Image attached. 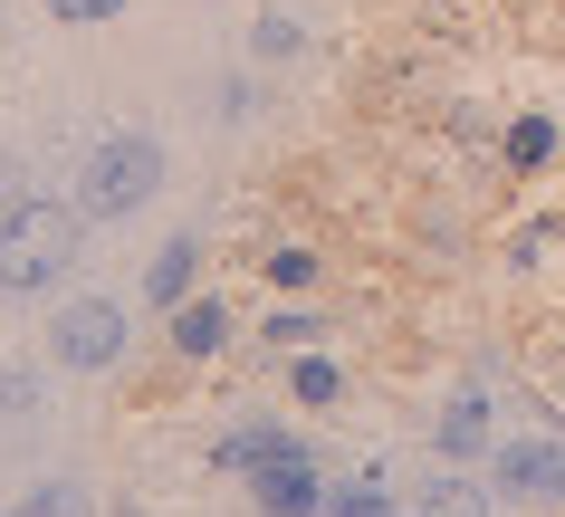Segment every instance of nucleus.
Masks as SVG:
<instances>
[{
  "label": "nucleus",
  "mask_w": 565,
  "mask_h": 517,
  "mask_svg": "<svg viewBox=\"0 0 565 517\" xmlns=\"http://www.w3.org/2000/svg\"><path fill=\"white\" fill-rule=\"evenodd\" d=\"M49 355H58L67 374H106L125 355V306L116 298H67L58 316H49Z\"/></svg>",
  "instance_id": "3"
},
{
  "label": "nucleus",
  "mask_w": 565,
  "mask_h": 517,
  "mask_svg": "<svg viewBox=\"0 0 565 517\" xmlns=\"http://www.w3.org/2000/svg\"><path fill=\"white\" fill-rule=\"evenodd\" d=\"M10 517H87V488H67V480H49V488H30Z\"/></svg>",
  "instance_id": "10"
},
{
  "label": "nucleus",
  "mask_w": 565,
  "mask_h": 517,
  "mask_svg": "<svg viewBox=\"0 0 565 517\" xmlns=\"http://www.w3.org/2000/svg\"><path fill=\"white\" fill-rule=\"evenodd\" d=\"M508 488H527V498H565V441H527V451H508Z\"/></svg>",
  "instance_id": "6"
},
{
  "label": "nucleus",
  "mask_w": 565,
  "mask_h": 517,
  "mask_svg": "<svg viewBox=\"0 0 565 517\" xmlns=\"http://www.w3.org/2000/svg\"><path fill=\"white\" fill-rule=\"evenodd\" d=\"M125 0H49V20H67V30H96V20H116Z\"/></svg>",
  "instance_id": "11"
},
{
  "label": "nucleus",
  "mask_w": 565,
  "mask_h": 517,
  "mask_svg": "<svg viewBox=\"0 0 565 517\" xmlns=\"http://www.w3.org/2000/svg\"><path fill=\"white\" fill-rule=\"evenodd\" d=\"M173 345H182V355H221V345H231V316H221L211 298H192L173 316Z\"/></svg>",
  "instance_id": "7"
},
{
  "label": "nucleus",
  "mask_w": 565,
  "mask_h": 517,
  "mask_svg": "<svg viewBox=\"0 0 565 517\" xmlns=\"http://www.w3.org/2000/svg\"><path fill=\"white\" fill-rule=\"evenodd\" d=\"M327 517H403V508H393L384 488H345V498H335V508H327Z\"/></svg>",
  "instance_id": "15"
},
{
  "label": "nucleus",
  "mask_w": 565,
  "mask_h": 517,
  "mask_svg": "<svg viewBox=\"0 0 565 517\" xmlns=\"http://www.w3.org/2000/svg\"><path fill=\"white\" fill-rule=\"evenodd\" d=\"M153 192H163V144H153V134H106V144L87 153V173H77V212L125 220V212H145Z\"/></svg>",
  "instance_id": "2"
},
{
  "label": "nucleus",
  "mask_w": 565,
  "mask_h": 517,
  "mask_svg": "<svg viewBox=\"0 0 565 517\" xmlns=\"http://www.w3.org/2000/svg\"><path fill=\"white\" fill-rule=\"evenodd\" d=\"M298 20H259V30H249V49H259V58H288V49H298Z\"/></svg>",
  "instance_id": "12"
},
{
  "label": "nucleus",
  "mask_w": 565,
  "mask_h": 517,
  "mask_svg": "<svg viewBox=\"0 0 565 517\" xmlns=\"http://www.w3.org/2000/svg\"><path fill=\"white\" fill-rule=\"evenodd\" d=\"M67 249H77V212L67 202H20L0 220V298H39L67 269Z\"/></svg>",
  "instance_id": "1"
},
{
  "label": "nucleus",
  "mask_w": 565,
  "mask_h": 517,
  "mask_svg": "<svg viewBox=\"0 0 565 517\" xmlns=\"http://www.w3.org/2000/svg\"><path fill=\"white\" fill-rule=\"evenodd\" d=\"M489 422H499V412H489V394H450L441 451H450V460H479V451H489Z\"/></svg>",
  "instance_id": "5"
},
{
  "label": "nucleus",
  "mask_w": 565,
  "mask_h": 517,
  "mask_svg": "<svg viewBox=\"0 0 565 517\" xmlns=\"http://www.w3.org/2000/svg\"><path fill=\"white\" fill-rule=\"evenodd\" d=\"M20 202H30V183H20V163H10V153H0V220L20 212Z\"/></svg>",
  "instance_id": "17"
},
{
  "label": "nucleus",
  "mask_w": 565,
  "mask_h": 517,
  "mask_svg": "<svg viewBox=\"0 0 565 517\" xmlns=\"http://www.w3.org/2000/svg\"><path fill=\"white\" fill-rule=\"evenodd\" d=\"M268 278H278V288H307V278H317V259H307V249H278V259H268Z\"/></svg>",
  "instance_id": "16"
},
{
  "label": "nucleus",
  "mask_w": 565,
  "mask_h": 517,
  "mask_svg": "<svg viewBox=\"0 0 565 517\" xmlns=\"http://www.w3.org/2000/svg\"><path fill=\"white\" fill-rule=\"evenodd\" d=\"M30 412H39V374L30 365H0V431L30 422Z\"/></svg>",
  "instance_id": "9"
},
{
  "label": "nucleus",
  "mask_w": 565,
  "mask_h": 517,
  "mask_svg": "<svg viewBox=\"0 0 565 517\" xmlns=\"http://www.w3.org/2000/svg\"><path fill=\"white\" fill-rule=\"evenodd\" d=\"M182 288H192V249L163 240V249H153V269H145V298L153 306H182Z\"/></svg>",
  "instance_id": "8"
},
{
  "label": "nucleus",
  "mask_w": 565,
  "mask_h": 517,
  "mask_svg": "<svg viewBox=\"0 0 565 517\" xmlns=\"http://www.w3.org/2000/svg\"><path fill=\"white\" fill-rule=\"evenodd\" d=\"M546 144H556V125H546V116H527L518 134H508V153H518V163H546Z\"/></svg>",
  "instance_id": "13"
},
{
  "label": "nucleus",
  "mask_w": 565,
  "mask_h": 517,
  "mask_svg": "<svg viewBox=\"0 0 565 517\" xmlns=\"http://www.w3.org/2000/svg\"><path fill=\"white\" fill-rule=\"evenodd\" d=\"M422 517H489V498H470V488H431Z\"/></svg>",
  "instance_id": "14"
},
{
  "label": "nucleus",
  "mask_w": 565,
  "mask_h": 517,
  "mask_svg": "<svg viewBox=\"0 0 565 517\" xmlns=\"http://www.w3.org/2000/svg\"><path fill=\"white\" fill-rule=\"evenodd\" d=\"M298 394L307 402H335V365H298Z\"/></svg>",
  "instance_id": "18"
},
{
  "label": "nucleus",
  "mask_w": 565,
  "mask_h": 517,
  "mask_svg": "<svg viewBox=\"0 0 565 517\" xmlns=\"http://www.w3.org/2000/svg\"><path fill=\"white\" fill-rule=\"evenodd\" d=\"M249 498H259L268 517H317V508H327V488H317V470H307L298 451L259 460V470H249Z\"/></svg>",
  "instance_id": "4"
}]
</instances>
